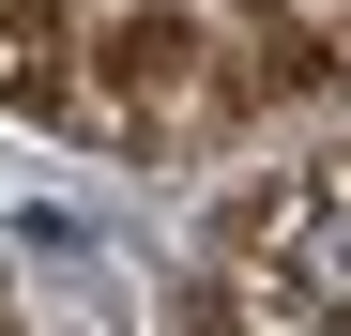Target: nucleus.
<instances>
[{
    "instance_id": "obj_1",
    "label": "nucleus",
    "mask_w": 351,
    "mask_h": 336,
    "mask_svg": "<svg viewBox=\"0 0 351 336\" xmlns=\"http://www.w3.org/2000/svg\"><path fill=\"white\" fill-rule=\"evenodd\" d=\"M214 46H199V16H184V0H138V16L123 31H107V77H123V107H107V123H123V138H168V123H214Z\"/></svg>"
},
{
    "instance_id": "obj_2",
    "label": "nucleus",
    "mask_w": 351,
    "mask_h": 336,
    "mask_svg": "<svg viewBox=\"0 0 351 336\" xmlns=\"http://www.w3.org/2000/svg\"><path fill=\"white\" fill-rule=\"evenodd\" d=\"M290 275H306V306H321V321H351V184L290 230Z\"/></svg>"
}]
</instances>
